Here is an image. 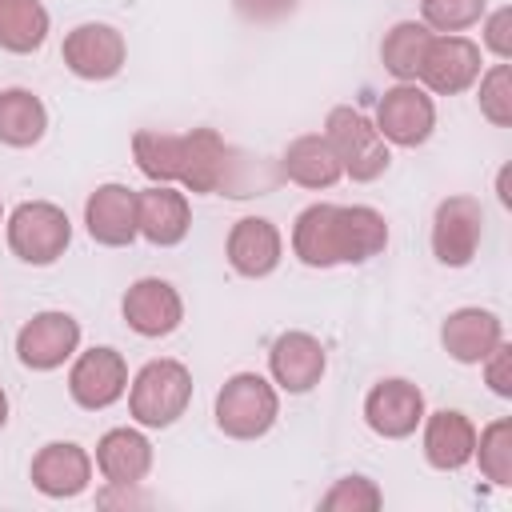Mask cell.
<instances>
[{
  "instance_id": "obj_1",
  "label": "cell",
  "mask_w": 512,
  "mask_h": 512,
  "mask_svg": "<svg viewBox=\"0 0 512 512\" xmlns=\"http://www.w3.org/2000/svg\"><path fill=\"white\" fill-rule=\"evenodd\" d=\"M388 248V220L372 204L316 200L292 220V256L304 268L368 264Z\"/></svg>"
},
{
  "instance_id": "obj_2",
  "label": "cell",
  "mask_w": 512,
  "mask_h": 512,
  "mask_svg": "<svg viewBox=\"0 0 512 512\" xmlns=\"http://www.w3.org/2000/svg\"><path fill=\"white\" fill-rule=\"evenodd\" d=\"M240 152L216 128L180 132V172L176 184L192 196H252L244 184Z\"/></svg>"
},
{
  "instance_id": "obj_3",
  "label": "cell",
  "mask_w": 512,
  "mask_h": 512,
  "mask_svg": "<svg viewBox=\"0 0 512 512\" xmlns=\"http://www.w3.org/2000/svg\"><path fill=\"white\" fill-rule=\"evenodd\" d=\"M128 416L140 428H172L192 404V368L176 356L148 360L128 380Z\"/></svg>"
},
{
  "instance_id": "obj_4",
  "label": "cell",
  "mask_w": 512,
  "mask_h": 512,
  "mask_svg": "<svg viewBox=\"0 0 512 512\" xmlns=\"http://www.w3.org/2000/svg\"><path fill=\"white\" fill-rule=\"evenodd\" d=\"M212 416L228 440H260L280 420V388L260 372H232L216 392Z\"/></svg>"
},
{
  "instance_id": "obj_5",
  "label": "cell",
  "mask_w": 512,
  "mask_h": 512,
  "mask_svg": "<svg viewBox=\"0 0 512 512\" xmlns=\"http://www.w3.org/2000/svg\"><path fill=\"white\" fill-rule=\"evenodd\" d=\"M320 132L328 136V144H332V152H336V160H340V168H344V176L352 184H372V180H380L388 172L392 148L376 132L372 116H364L360 108H352V104L328 108Z\"/></svg>"
},
{
  "instance_id": "obj_6",
  "label": "cell",
  "mask_w": 512,
  "mask_h": 512,
  "mask_svg": "<svg viewBox=\"0 0 512 512\" xmlns=\"http://www.w3.org/2000/svg\"><path fill=\"white\" fill-rule=\"evenodd\" d=\"M4 240H8V252L20 264L48 268V264H56L68 252V244H72V220L52 200H20L4 216Z\"/></svg>"
},
{
  "instance_id": "obj_7",
  "label": "cell",
  "mask_w": 512,
  "mask_h": 512,
  "mask_svg": "<svg viewBox=\"0 0 512 512\" xmlns=\"http://www.w3.org/2000/svg\"><path fill=\"white\" fill-rule=\"evenodd\" d=\"M60 60H64V68L76 80L104 84V80H116L124 72V64H128V40H124V32L116 24L84 20L72 32H64Z\"/></svg>"
},
{
  "instance_id": "obj_8",
  "label": "cell",
  "mask_w": 512,
  "mask_h": 512,
  "mask_svg": "<svg viewBox=\"0 0 512 512\" xmlns=\"http://www.w3.org/2000/svg\"><path fill=\"white\" fill-rule=\"evenodd\" d=\"M484 72V48L464 32H432L416 84L432 96H460Z\"/></svg>"
},
{
  "instance_id": "obj_9",
  "label": "cell",
  "mask_w": 512,
  "mask_h": 512,
  "mask_svg": "<svg viewBox=\"0 0 512 512\" xmlns=\"http://www.w3.org/2000/svg\"><path fill=\"white\" fill-rule=\"evenodd\" d=\"M376 132L388 148H420L436 132V96L416 80H396L376 104Z\"/></svg>"
},
{
  "instance_id": "obj_10",
  "label": "cell",
  "mask_w": 512,
  "mask_h": 512,
  "mask_svg": "<svg viewBox=\"0 0 512 512\" xmlns=\"http://www.w3.org/2000/svg\"><path fill=\"white\" fill-rule=\"evenodd\" d=\"M124 392H128V360L120 348L96 344V348H80L68 360V396L76 408L104 412L120 404Z\"/></svg>"
},
{
  "instance_id": "obj_11",
  "label": "cell",
  "mask_w": 512,
  "mask_h": 512,
  "mask_svg": "<svg viewBox=\"0 0 512 512\" xmlns=\"http://www.w3.org/2000/svg\"><path fill=\"white\" fill-rule=\"evenodd\" d=\"M80 340H84V328H80V320L72 312L44 308V312H36L32 320L20 324L16 360L28 372H56L80 352Z\"/></svg>"
},
{
  "instance_id": "obj_12",
  "label": "cell",
  "mask_w": 512,
  "mask_h": 512,
  "mask_svg": "<svg viewBox=\"0 0 512 512\" xmlns=\"http://www.w3.org/2000/svg\"><path fill=\"white\" fill-rule=\"evenodd\" d=\"M432 256L444 268H468L484 240V208L476 196H444L432 212Z\"/></svg>"
},
{
  "instance_id": "obj_13",
  "label": "cell",
  "mask_w": 512,
  "mask_h": 512,
  "mask_svg": "<svg viewBox=\"0 0 512 512\" xmlns=\"http://www.w3.org/2000/svg\"><path fill=\"white\" fill-rule=\"evenodd\" d=\"M124 324L144 340H164L184 324V296L164 276H140L120 296Z\"/></svg>"
},
{
  "instance_id": "obj_14",
  "label": "cell",
  "mask_w": 512,
  "mask_h": 512,
  "mask_svg": "<svg viewBox=\"0 0 512 512\" xmlns=\"http://www.w3.org/2000/svg\"><path fill=\"white\" fill-rule=\"evenodd\" d=\"M424 412H428V400H424L420 384H412L404 376H384L364 396V424L380 440H408V436H416Z\"/></svg>"
},
{
  "instance_id": "obj_15",
  "label": "cell",
  "mask_w": 512,
  "mask_h": 512,
  "mask_svg": "<svg viewBox=\"0 0 512 512\" xmlns=\"http://www.w3.org/2000/svg\"><path fill=\"white\" fill-rule=\"evenodd\" d=\"M328 372V352L320 336L304 328H288L268 348V380L288 396H308Z\"/></svg>"
},
{
  "instance_id": "obj_16",
  "label": "cell",
  "mask_w": 512,
  "mask_h": 512,
  "mask_svg": "<svg viewBox=\"0 0 512 512\" xmlns=\"http://www.w3.org/2000/svg\"><path fill=\"white\" fill-rule=\"evenodd\" d=\"M92 472H96L92 452L76 440H48L36 448V456L28 464L32 488L48 500H76L80 492H88Z\"/></svg>"
},
{
  "instance_id": "obj_17",
  "label": "cell",
  "mask_w": 512,
  "mask_h": 512,
  "mask_svg": "<svg viewBox=\"0 0 512 512\" xmlns=\"http://www.w3.org/2000/svg\"><path fill=\"white\" fill-rule=\"evenodd\" d=\"M224 260L244 280H264L284 260V232L268 216H240L224 236Z\"/></svg>"
},
{
  "instance_id": "obj_18",
  "label": "cell",
  "mask_w": 512,
  "mask_h": 512,
  "mask_svg": "<svg viewBox=\"0 0 512 512\" xmlns=\"http://www.w3.org/2000/svg\"><path fill=\"white\" fill-rule=\"evenodd\" d=\"M136 232L152 248H176L192 232V200L180 184H152L136 192Z\"/></svg>"
},
{
  "instance_id": "obj_19",
  "label": "cell",
  "mask_w": 512,
  "mask_h": 512,
  "mask_svg": "<svg viewBox=\"0 0 512 512\" xmlns=\"http://www.w3.org/2000/svg\"><path fill=\"white\" fill-rule=\"evenodd\" d=\"M420 448L428 468L436 472H460L472 464L476 452V424L460 408H436L420 420Z\"/></svg>"
},
{
  "instance_id": "obj_20",
  "label": "cell",
  "mask_w": 512,
  "mask_h": 512,
  "mask_svg": "<svg viewBox=\"0 0 512 512\" xmlns=\"http://www.w3.org/2000/svg\"><path fill=\"white\" fill-rule=\"evenodd\" d=\"M84 228L100 248H128L136 232V192L120 180L96 184L84 200Z\"/></svg>"
},
{
  "instance_id": "obj_21",
  "label": "cell",
  "mask_w": 512,
  "mask_h": 512,
  "mask_svg": "<svg viewBox=\"0 0 512 512\" xmlns=\"http://www.w3.org/2000/svg\"><path fill=\"white\" fill-rule=\"evenodd\" d=\"M96 472L104 484H144L152 464H156V452H152V440L144 436V428H108L100 440H96V456H92Z\"/></svg>"
},
{
  "instance_id": "obj_22",
  "label": "cell",
  "mask_w": 512,
  "mask_h": 512,
  "mask_svg": "<svg viewBox=\"0 0 512 512\" xmlns=\"http://www.w3.org/2000/svg\"><path fill=\"white\" fill-rule=\"evenodd\" d=\"M500 340H504V320L492 308H480V304L456 308L440 324V348L448 352V360L468 364V368L480 364Z\"/></svg>"
},
{
  "instance_id": "obj_23",
  "label": "cell",
  "mask_w": 512,
  "mask_h": 512,
  "mask_svg": "<svg viewBox=\"0 0 512 512\" xmlns=\"http://www.w3.org/2000/svg\"><path fill=\"white\" fill-rule=\"evenodd\" d=\"M276 172H280V180H288L296 188H308V192H328L344 180V168H340L324 132H304V136L288 140L284 152H280Z\"/></svg>"
},
{
  "instance_id": "obj_24",
  "label": "cell",
  "mask_w": 512,
  "mask_h": 512,
  "mask_svg": "<svg viewBox=\"0 0 512 512\" xmlns=\"http://www.w3.org/2000/svg\"><path fill=\"white\" fill-rule=\"evenodd\" d=\"M48 132V108L32 88L0 92V144L4 148H36Z\"/></svg>"
},
{
  "instance_id": "obj_25",
  "label": "cell",
  "mask_w": 512,
  "mask_h": 512,
  "mask_svg": "<svg viewBox=\"0 0 512 512\" xmlns=\"http://www.w3.org/2000/svg\"><path fill=\"white\" fill-rule=\"evenodd\" d=\"M52 16L44 0H0V48L12 56H32L44 48Z\"/></svg>"
},
{
  "instance_id": "obj_26",
  "label": "cell",
  "mask_w": 512,
  "mask_h": 512,
  "mask_svg": "<svg viewBox=\"0 0 512 512\" xmlns=\"http://www.w3.org/2000/svg\"><path fill=\"white\" fill-rule=\"evenodd\" d=\"M432 40V28L420 20H396L380 40V64L392 80H416L424 48Z\"/></svg>"
},
{
  "instance_id": "obj_27",
  "label": "cell",
  "mask_w": 512,
  "mask_h": 512,
  "mask_svg": "<svg viewBox=\"0 0 512 512\" xmlns=\"http://www.w3.org/2000/svg\"><path fill=\"white\" fill-rule=\"evenodd\" d=\"M132 160L152 184H176L180 172V132L164 128H136L132 132Z\"/></svg>"
},
{
  "instance_id": "obj_28",
  "label": "cell",
  "mask_w": 512,
  "mask_h": 512,
  "mask_svg": "<svg viewBox=\"0 0 512 512\" xmlns=\"http://www.w3.org/2000/svg\"><path fill=\"white\" fill-rule=\"evenodd\" d=\"M472 464L492 488H512V420L496 416L476 432Z\"/></svg>"
},
{
  "instance_id": "obj_29",
  "label": "cell",
  "mask_w": 512,
  "mask_h": 512,
  "mask_svg": "<svg viewBox=\"0 0 512 512\" xmlns=\"http://www.w3.org/2000/svg\"><path fill=\"white\" fill-rule=\"evenodd\" d=\"M472 88H476L480 116H484L492 128H512V64H508V60L488 64Z\"/></svg>"
},
{
  "instance_id": "obj_30",
  "label": "cell",
  "mask_w": 512,
  "mask_h": 512,
  "mask_svg": "<svg viewBox=\"0 0 512 512\" xmlns=\"http://www.w3.org/2000/svg\"><path fill=\"white\" fill-rule=\"evenodd\" d=\"M384 504V492L376 480L352 472V476H340L324 496H320V508L324 512H376Z\"/></svg>"
},
{
  "instance_id": "obj_31",
  "label": "cell",
  "mask_w": 512,
  "mask_h": 512,
  "mask_svg": "<svg viewBox=\"0 0 512 512\" xmlns=\"http://www.w3.org/2000/svg\"><path fill=\"white\" fill-rule=\"evenodd\" d=\"M488 0H420V24L432 32H468L484 20Z\"/></svg>"
},
{
  "instance_id": "obj_32",
  "label": "cell",
  "mask_w": 512,
  "mask_h": 512,
  "mask_svg": "<svg viewBox=\"0 0 512 512\" xmlns=\"http://www.w3.org/2000/svg\"><path fill=\"white\" fill-rule=\"evenodd\" d=\"M480 48L496 60H512V8H492L480 20Z\"/></svg>"
},
{
  "instance_id": "obj_33",
  "label": "cell",
  "mask_w": 512,
  "mask_h": 512,
  "mask_svg": "<svg viewBox=\"0 0 512 512\" xmlns=\"http://www.w3.org/2000/svg\"><path fill=\"white\" fill-rule=\"evenodd\" d=\"M480 372H484V384L492 396L500 400H512V344L500 340L484 360H480Z\"/></svg>"
},
{
  "instance_id": "obj_34",
  "label": "cell",
  "mask_w": 512,
  "mask_h": 512,
  "mask_svg": "<svg viewBox=\"0 0 512 512\" xmlns=\"http://www.w3.org/2000/svg\"><path fill=\"white\" fill-rule=\"evenodd\" d=\"M236 12L248 24H276L296 12V0H236Z\"/></svg>"
},
{
  "instance_id": "obj_35",
  "label": "cell",
  "mask_w": 512,
  "mask_h": 512,
  "mask_svg": "<svg viewBox=\"0 0 512 512\" xmlns=\"http://www.w3.org/2000/svg\"><path fill=\"white\" fill-rule=\"evenodd\" d=\"M96 504L100 508H144L148 496L140 492V484H104L96 492Z\"/></svg>"
},
{
  "instance_id": "obj_36",
  "label": "cell",
  "mask_w": 512,
  "mask_h": 512,
  "mask_svg": "<svg viewBox=\"0 0 512 512\" xmlns=\"http://www.w3.org/2000/svg\"><path fill=\"white\" fill-rule=\"evenodd\" d=\"M496 192H500V204L508 208V204H512V196H508V168L500 172V180H496Z\"/></svg>"
},
{
  "instance_id": "obj_37",
  "label": "cell",
  "mask_w": 512,
  "mask_h": 512,
  "mask_svg": "<svg viewBox=\"0 0 512 512\" xmlns=\"http://www.w3.org/2000/svg\"><path fill=\"white\" fill-rule=\"evenodd\" d=\"M4 424H8V392L0 388V432H4Z\"/></svg>"
},
{
  "instance_id": "obj_38",
  "label": "cell",
  "mask_w": 512,
  "mask_h": 512,
  "mask_svg": "<svg viewBox=\"0 0 512 512\" xmlns=\"http://www.w3.org/2000/svg\"><path fill=\"white\" fill-rule=\"evenodd\" d=\"M0 224H4V204H0Z\"/></svg>"
}]
</instances>
